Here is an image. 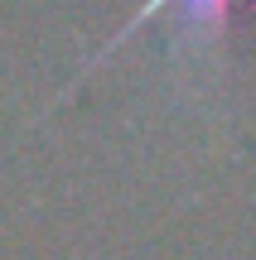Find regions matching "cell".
Listing matches in <instances>:
<instances>
[{"mask_svg": "<svg viewBox=\"0 0 256 260\" xmlns=\"http://www.w3.org/2000/svg\"><path fill=\"white\" fill-rule=\"evenodd\" d=\"M160 10H179V15H184V24H189V29H203V34H222V29H227V19H232V0H145V5L135 10V15L126 19L121 29H116V39H111V44H106L102 53L87 63V73H92V68H102L106 58H111L116 48H121L126 39L135 34V29H145V24H150Z\"/></svg>", "mask_w": 256, "mask_h": 260, "instance_id": "1", "label": "cell"}]
</instances>
